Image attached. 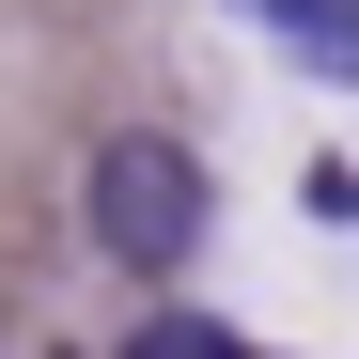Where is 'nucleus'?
<instances>
[{"mask_svg": "<svg viewBox=\"0 0 359 359\" xmlns=\"http://www.w3.org/2000/svg\"><path fill=\"white\" fill-rule=\"evenodd\" d=\"M79 219H94V250H109V266H188L203 234H219V188H203V156H188V141L126 126V141H94Z\"/></svg>", "mask_w": 359, "mask_h": 359, "instance_id": "obj_1", "label": "nucleus"}, {"mask_svg": "<svg viewBox=\"0 0 359 359\" xmlns=\"http://www.w3.org/2000/svg\"><path fill=\"white\" fill-rule=\"evenodd\" d=\"M234 16H250V32H281L313 79H344V63H359V0H234Z\"/></svg>", "mask_w": 359, "mask_h": 359, "instance_id": "obj_2", "label": "nucleus"}, {"mask_svg": "<svg viewBox=\"0 0 359 359\" xmlns=\"http://www.w3.org/2000/svg\"><path fill=\"white\" fill-rule=\"evenodd\" d=\"M109 359H281V344H250V328H219V313H141Z\"/></svg>", "mask_w": 359, "mask_h": 359, "instance_id": "obj_3", "label": "nucleus"}]
</instances>
